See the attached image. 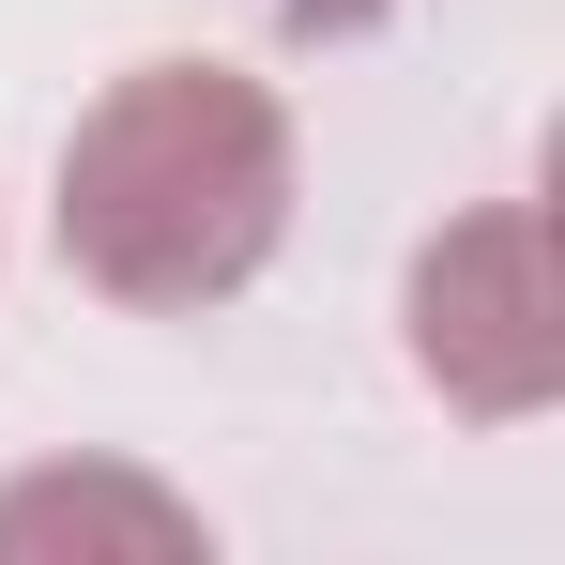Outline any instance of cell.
Returning a JSON list of instances; mask_svg holds the SVG:
<instances>
[{"label": "cell", "instance_id": "1", "mask_svg": "<svg viewBox=\"0 0 565 565\" xmlns=\"http://www.w3.org/2000/svg\"><path fill=\"white\" fill-rule=\"evenodd\" d=\"M290 245V107L230 62H122L62 138V260L138 321L260 290Z\"/></svg>", "mask_w": 565, "mask_h": 565}, {"label": "cell", "instance_id": "2", "mask_svg": "<svg viewBox=\"0 0 565 565\" xmlns=\"http://www.w3.org/2000/svg\"><path fill=\"white\" fill-rule=\"evenodd\" d=\"M397 337L413 382L459 413V428H535L565 397V276H551V214L535 199H473L413 245L397 290Z\"/></svg>", "mask_w": 565, "mask_h": 565}, {"label": "cell", "instance_id": "3", "mask_svg": "<svg viewBox=\"0 0 565 565\" xmlns=\"http://www.w3.org/2000/svg\"><path fill=\"white\" fill-rule=\"evenodd\" d=\"M46 551H138V565H184V551H199V504H184V489H153V473H107V459L15 473V489H0V565H46Z\"/></svg>", "mask_w": 565, "mask_h": 565}, {"label": "cell", "instance_id": "4", "mask_svg": "<svg viewBox=\"0 0 565 565\" xmlns=\"http://www.w3.org/2000/svg\"><path fill=\"white\" fill-rule=\"evenodd\" d=\"M260 15H276L290 46H352V31H382L397 0H260Z\"/></svg>", "mask_w": 565, "mask_h": 565}]
</instances>
